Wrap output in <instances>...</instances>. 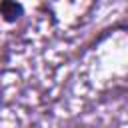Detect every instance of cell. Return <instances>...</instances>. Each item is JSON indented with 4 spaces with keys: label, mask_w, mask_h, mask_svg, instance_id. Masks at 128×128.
<instances>
[{
    "label": "cell",
    "mask_w": 128,
    "mask_h": 128,
    "mask_svg": "<svg viewBox=\"0 0 128 128\" xmlns=\"http://www.w3.org/2000/svg\"><path fill=\"white\" fill-rule=\"evenodd\" d=\"M0 14L4 16L6 22H14L16 18H20L22 14V6L14 0H2L0 2Z\"/></svg>",
    "instance_id": "6da1fadb"
}]
</instances>
